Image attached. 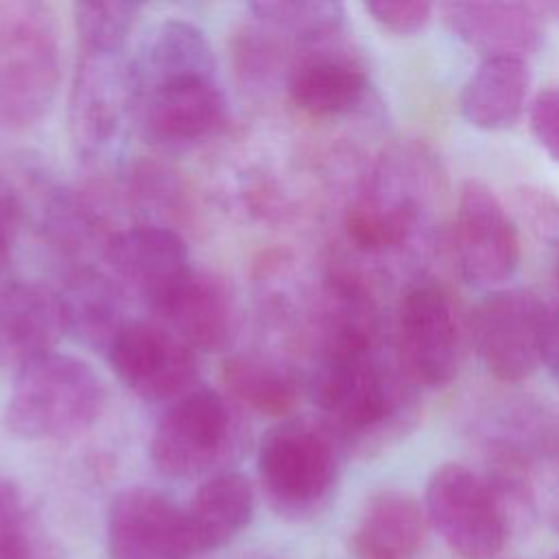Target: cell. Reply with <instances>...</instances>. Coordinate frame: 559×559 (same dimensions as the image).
<instances>
[{
  "instance_id": "1",
  "label": "cell",
  "mask_w": 559,
  "mask_h": 559,
  "mask_svg": "<svg viewBox=\"0 0 559 559\" xmlns=\"http://www.w3.org/2000/svg\"><path fill=\"white\" fill-rule=\"evenodd\" d=\"M127 79L131 107L155 144H197L227 120L210 39L186 20L162 22L127 63Z\"/></svg>"
},
{
  "instance_id": "2",
  "label": "cell",
  "mask_w": 559,
  "mask_h": 559,
  "mask_svg": "<svg viewBox=\"0 0 559 559\" xmlns=\"http://www.w3.org/2000/svg\"><path fill=\"white\" fill-rule=\"evenodd\" d=\"M421 389L378 347L319 354L310 395L345 454L371 456L404 439L421 417Z\"/></svg>"
},
{
  "instance_id": "3",
  "label": "cell",
  "mask_w": 559,
  "mask_h": 559,
  "mask_svg": "<svg viewBox=\"0 0 559 559\" xmlns=\"http://www.w3.org/2000/svg\"><path fill=\"white\" fill-rule=\"evenodd\" d=\"M105 400V384L85 360L52 352L15 376L2 421L20 439H70L96 424Z\"/></svg>"
},
{
  "instance_id": "4",
  "label": "cell",
  "mask_w": 559,
  "mask_h": 559,
  "mask_svg": "<svg viewBox=\"0 0 559 559\" xmlns=\"http://www.w3.org/2000/svg\"><path fill=\"white\" fill-rule=\"evenodd\" d=\"M343 454L319 419L273 424L258 448V476L271 507L293 520L325 511L338 487Z\"/></svg>"
},
{
  "instance_id": "5",
  "label": "cell",
  "mask_w": 559,
  "mask_h": 559,
  "mask_svg": "<svg viewBox=\"0 0 559 559\" xmlns=\"http://www.w3.org/2000/svg\"><path fill=\"white\" fill-rule=\"evenodd\" d=\"M439 188V168L424 146H400L382 155L362 194L347 210L349 240L367 253L404 247L424 223Z\"/></svg>"
},
{
  "instance_id": "6",
  "label": "cell",
  "mask_w": 559,
  "mask_h": 559,
  "mask_svg": "<svg viewBox=\"0 0 559 559\" xmlns=\"http://www.w3.org/2000/svg\"><path fill=\"white\" fill-rule=\"evenodd\" d=\"M61 79L59 37L41 2L0 7V127L22 131L52 107Z\"/></svg>"
},
{
  "instance_id": "7",
  "label": "cell",
  "mask_w": 559,
  "mask_h": 559,
  "mask_svg": "<svg viewBox=\"0 0 559 559\" xmlns=\"http://www.w3.org/2000/svg\"><path fill=\"white\" fill-rule=\"evenodd\" d=\"M430 528L463 559H491L511 531V511L487 476L463 463L439 465L426 485Z\"/></svg>"
},
{
  "instance_id": "8",
  "label": "cell",
  "mask_w": 559,
  "mask_h": 559,
  "mask_svg": "<svg viewBox=\"0 0 559 559\" xmlns=\"http://www.w3.org/2000/svg\"><path fill=\"white\" fill-rule=\"evenodd\" d=\"M238 441L240 428L229 404L212 389H192L162 415L148 452L164 476L194 478L231 461Z\"/></svg>"
},
{
  "instance_id": "9",
  "label": "cell",
  "mask_w": 559,
  "mask_h": 559,
  "mask_svg": "<svg viewBox=\"0 0 559 559\" xmlns=\"http://www.w3.org/2000/svg\"><path fill=\"white\" fill-rule=\"evenodd\" d=\"M463 338L456 308L437 282L411 284L397 306L395 360L419 389L448 386L461 367Z\"/></svg>"
},
{
  "instance_id": "10",
  "label": "cell",
  "mask_w": 559,
  "mask_h": 559,
  "mask_svg": "<svg viewBox=\"0 0 559 559\" xmlns=\"http://www.w3.org/2000/svg\"><path fill=\"white\" fill-rule=\"evenodd\" d=\"M548 301L528 288H496L472 314L474 347L487 371L520 382L544 365Z\"/></svg>"
},
{
  "instance_id": "11",
  "label": "cell",
  "mask_w": 559,
  "mask_h": 559,
  "mask_svg": "<svg viewBox=\"0 0 559 559\" xmlns=\"http://www.w3.org/2000/svg\"><path fill=\"white\" fill-rule=\"evenodd\" d=\"M452 245L461 275L476 286L504 284L520 264V236L496 192L467 179L456 199Z\"/></svg>"
},
{
  "instance_id": "12",
  "label": "cell",
  "mask_w": 559,
  "mask_h": 559,
  "mask_svg": "<svg viewBox=\"0 0 559 559\" xmlns=\"http://www.w3.org/2000/svg\"><path fill=\"white\" fill-rule=\"evenodd\" d=\"M107 360L118 380L148 402L183 397L199 376L194 349L151 321H127L107 345Z\"/></svg>"
},
{
  "instance_id": "13",
  "label": "cell",
  "mask_w": 559,
  "mask_h": 559,
  "mask_svg": "<svg viewBox=\"0 0 559 559\" xmlns=\"http://www.w3.org/2000/svg\"><path fill=\"white\" fill-rule=\"evenodd\" d=\"M109 559H190L186 509L153 487H127L107 509Z\"/></svg>"
},
{
  "instance_id": "14",
  "label": "cell",
  "mask_w": 559,
  "mask_h": 559,
  "mask_svg": "<svg viewBox=\"0 0 559 559\" xmlns=\"http://www.w3.org/2000/svg\"><path fill=\"white\" fill-rule=\"evenodd\" d=\"M105 258L155 314L194 273L186 242L159 225H133L109 236Z\"/></svg>"
},
{
  "instance_id": "15",
  "label": "cell",
  "mask_w": 559,
  "mask_h": 559,
  "mask_svg": "<svg viewBox=\"0 0 559 559\" xmlns=\"http://www.w3.org/2000/svg\"><path fill=\"white\" fill-rule=\"evenodd\" d=\"M127 105H131L129 79L120 52L81 48L68 122L72 142L83 157H96L116 140Z\"/></svg>"
},
{
  "instance_id": "16",
  "label": "cell",
  "mask_w": 559,
  "mask_h": 559,
  "mask_svg": "<svg viewBox=\"0 0 559 559\" xmlns=\"http://www.w3.org/2000/svg\"><path fill=\"white\" fill-rule=\"evenodd\" d=\"M336 41L304 48L286 76L290 100L308 116H347L369 98L371 83L365 63Z\"/></svg>"
},
{
  "instance_id": "17",
  "label": "cell",
  "mask_w": 559,
  "mask_h": 559,
  "mask_svg": "<svg viewBox=\"0 0 559 559\" xmlns=\"http://www.w3.org/2000/svg\"><path fill=\"white\" fill-rule=\"evenodd\" d=\"M68 330L61 295L35 282L0 286V371L17 376L52 354Z\"/></svg>"
},
{
  "instance_id": "18",
  "label": "cell",
  "mask_w": 559,
  "mask_h": 559,
  "mask_svg": "<svg viewBox=\"0 0 559 559\" xmlns=\"http://www.w3.org/2000/svg\"><path fill=\"white\" fill-rule=\"evenodd\" d=\"M445 26L469 48L489 57L528 59L544 39L537 4L524 2H445Z\"/></svg>"
},
{
  "instance_id": "19",
  "label": "cell",
  "mask_w": 559,
  "mask_h": 559,
  "mask_svg": "<svg viewBox=\"0 0 559 559\" xmlns=\"http://www.w3.org/2000/svg\"><path fill=\"white\" fill-rule=\"evenodd\" d=\"M194 352H218L236 330V304L229 286L210 273L194 271L181 290L157 312Z\"/></svg>"
},
{
  "instance_id": "20",
  "label": "cell",
  "mask_w": 559,
  "mask_h": 559,
  "mask_svg": "<svg viewBox=\"0 0 559 559\" xmlns=\"http://www.w3.org/2000/svg\"><path fill=\"white\" fill-rule=\"evenodd\" d=\"M424 504L395 489L371 496L352 533L356 559H415L428 535Z\"/></svg>"
},
{
  "instance_id": "21",
  "label": "cell",
  "mask_w": 559,
  "mask_h": 559,
  "mask_svg": "<svg viewBox=\"0 0 559 559\" xmlns=\"http://www.w3.org/2000/svg\"><path fill=\"white\" fill-rule=\"evenodd\" d=\"M531 70L526 59L489 57L480 59L465 81L459 105L465 120L483 131L511 129L528 98Z\"/></svg>"
},
{
  "instance_id": "22",
  "label": "cell",
  "mask_w": 559,
  "mask_h": 559,
  "mask_svg": "<svg viewBox=\"0 0 559 559\" xmlns=\"http://www.w3.org/2000/svg\"><path fill=\"white\" fill-rule=\"evenodd\" d=\"M197 555L229 544L253 515V487L238 472L212 474L186 509Z\"/></svg>"
},
{
  "instance_id": "23",
  "label": "cell",
  "mask_w": 559,
  "mask_h": 559,
  "mask_svg": "<svg viewBox=\"0 0 559 559\" xmlns=\"http://www.w3.org/2000/svg\"><path fill=\"white\" fill-rule=\"evenodd\" d=\"M221 378L234 397L269 417L286 419L299 400L297 373L260 356L227 358Z\"/></svg>"
},
{
  "instance_id": "24",
  "label": "cell",
  "mask_w": 559,
  "mask_h": 559,
  "mask_svg": "<svg viewBox=\"0 0 559 559\" xmlns=\"http://www.w3.org/2000/svg\"><path fill=\"white\" fill-rule=\"evenodd\" d=\"M61 301L68 314V328L76 330L94 345H105V349L116 332L127 323L122 321L118 288L98 273H76L68 282Z\"/></svg>"
},
{
  "instance_id": "25",
  "label": "cell",
  "mask_w": 559,
  "mask_h": 559,
  "mask_svg": "<svg viewBox=\"0 0 559 559\" xmlns=\"http://www.w3.org/2000/svg\"><path fill=\"white\" fill-rule=\"evenodd\" d=\"M247 11L255 24L293 37L304 48L338 39L345 24V11L336 2L266 0L247 4Z\"/></svg>"
},
{
  "instance_id": "26",
  "label": "cell",
  "mask_w": 559,
  "mask_h": 559,
  "mask_svg": "<svg viewBox=\"0 0 559 559\" xmlns=\"http://www.w3.org/2000/svg\"><path fill=\"white\" fill-rule=\"evenodd\" d=\"M0 559H55V548L20 489L0 476Z\"/></svg>"
},
{
  "instance_id": "27",
  "label": "cell",
  "mask_w": 559,
  "mask_h": 559,
  "mask_svg": "<svg viewBox=\"0 0 559 559\" xmlns=\"http://www.w3.org/2000/svg\"><path fill=\"white\" fill-rule=\"evenodd\" d=\"M135 2H81L74 4V22L81 48L122 52L140 13Z\"/></svg>"
},
{
  "instance_id": "28",
  "label": "cell",
  "mask_w": 559,
  "mask_h": 559,
  "mask_svg": "<svg viewBox=\"0 0 559 559\" xmlns=\"http://www.w3.org/2000/svg\"><path fill=\"white\" fill-rule=\"evenodd\" d=\"M515 205L528 229L552 251V264H559V197L544 188H520Z\"/></svg>"
},
{
  "instance_id": "29",
  "label": "cell",
  "mask_w": 559,
  "mask_h": 559,
  "mask_svg": "<svg viewBox=\"0 0 559 559\" xmlns=\"http://www.w3.org/2000/svg\"><path fill=\"white\" fill-rule=\"evenodd\" d=\"M365 11L376 24L395 35H413L432 17V4L424 0H376L367 2Z\"/></svg>"
},
{
  "instance_id": "30",
  "label": "cell",
  "mask_w": 559,
  "mask_h": 559,
  "mask_svg": "<svg viewBox=\"0 0 559 559\" xmlns=\"http://www.w3.org/2000/svg\"><path fill=\"white\" fill-rule=\"evenodd\" d=\"M528 120L539 146L559 162V85H550L533 98Z\"/></svg>"
},
{
  "instance_id": "31",
  "label": "cell",
  "mask_w": 559,
  "mask_h": 559,
  "mask_svg": "<svg viewBox=\"0 0 559 559\" xmlns=\"http://www.w3.org/2000/svg\"><path fill=\"white\" fill-rule=\"evenodd\" d=\"M17 229H20V203L15 194L0 183V271L11 258Z\"/></svg>"
},
{
  "instance_id": "32",
  "label": "cell",
  "mask_w": 559,
  "mask_h": 559,
  "mask_svg": "<svg viewBox=\"0 0 559 559\" xmlns=\"http://www.w3.org/2000/svg\"><path fill=\"white\" fill-rule=\"evenodd\" d=\"M542 13H550L552 17L559 20V2H548V4H537Z\"/></svg>"
}]
</instances>
